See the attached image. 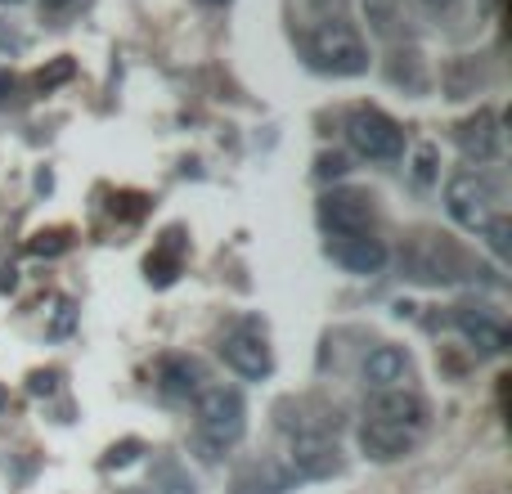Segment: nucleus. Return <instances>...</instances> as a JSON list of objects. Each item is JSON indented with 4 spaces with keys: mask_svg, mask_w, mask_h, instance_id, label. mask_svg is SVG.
I'll use <instances>...</instances> for the list:
<instances>
[{
    "mask_svg": "<svg viewBox=\"0 0 512 494\" xmlns=\"http://www.w3.org/2000/svg\"><path fill=\"white\" fill-rule=\"evenodd\" d=\"M288 468L297 481H324L342 472V454H337L333 436H297L288 454Z\"/></svg>",
    "mask_w": 512,
    "mask_h": 494,
    "instance_id": "obj_10",
    "label": "nucleus"
},
{
    "mask_svg": "<svg viewBox=\"0 0 512 494\" xmlns=\"http://www.w3.org/2000/svg\"><path fill=\"white\" fill-rule=\"evenodd\" d=\"M387 72H391V81H396V86L414 90V95H423V90H427V72H423V59H418L414 50H409V54H396Z\"/></svg>",
    "mask_w": 512,
    "mask_h": 494,
    "instance_id": "obj_20",
    "label": "nucleus"
},
{
    "mask_svg": "<svg viewBox=\"0 0 512 494\" xmlns=\"http://www.w3.org/2000/svg\"><path fill=\"white\" fill-rule=\"evenodd\" d=\"M324 252L351 274H378L382 265H387V256H391L387 243L373 239V230L369 234H337V239L324 243Z\"/></svg>",
    "mask_w": 512,
    "mask_h": 494,
    "instance_id": "obj_13",
    "label": "nucleus"
},
{
    "mask_svg": "<svg viewBox=\"0 0 512 494\" xmlns=\"http://www.w3.org/2000/svg\"><path fill=\"white\" fill-rule=\"evenodd\" d=\"M355 441H360V450L369 454L373 463H396V459H405V454L414 450L418 436L405 432V427H391V423H373V418H364L360 432H355Z\"/></svg>",
    "mask_w": 512,
    "mask_h": 494,
    "instance_id": "obj_14",
    "label": "nucleus"
},
{
    "mask_svg": "<svg viewBox=\"0 0 512 494\" xmlns=\"http://www.w3.org/2000/svg\"><path fill=\"white\" fill-rule=\"evenodd\" d=\"M499 113L495 108H477V113L468 117V122H459V149L468 162H477V167H486V162H499L504 158V131H499Z\"/></svg>",
    "mask_w": 512,
    "mask_h": 494,
    "instance_id": "obj_9",
    "label": "nucleus"
},
{
    "mask_svg": "<svg viewBox=\"0 0 512 494\" xmlns=\"http://www.w3.org/2000/svg\"><path fill=\"white\" fill-rule=\"evenodd\" d=\"M54 382H59V373H32V391H36V396H41V391H45V396H50V391H54Z\"/></svg>",
    "mask_w": 512,
    "mask_h": 494,
    "instance_id": "obj_28",
    "label": "nucleus"
},
{
    "mask_svg": "<svg viewBox=\"0 0 512 494\" xmlns=\"http://www.w3.org/2000/svg\"><path fill=\"white\" fill-rule=\"evenodd\" d=\"M346 140L369 162H396L400 153H405V131H400V122L373 104H360L346 113Z\"/></svg>",
    "mask_w": 512,
    "mask_h": 494,
    "instance_id": "obj_5",
    "label": "nucleus"
},
{
    "mask_svg": "<svg viewBox=\"0 0 512 494\" xmlns=\"http://www.w3.org/2000/svg\"><path fill=\"white\" fill-rule=\"evenodd\" d=\"M216 351H221V360L230 364L239 378L248 382H261L274 373V355H270V342H265V333L256 324H230L221 333V342H216Z\"/></svg>",
    "mask_w": 512,
    "mask_h": 494,
    "instance_id": "obj_6",
    "label": "nucleus"
},
{
    "mask_svg": "<svg viewBox=\"0 0 512 494\" xmlns=\"http://www.w3.org/2000/svg\"><path fill=\"white\" fill-rule=\"evenodd\" d=\"M198 436H203L207 450H230V445L243 441V432H248V405H243V391L239 387H225V382H216V387H203L198 391Z\"/></svg>",
    "mask_w": 512,
    "mask_h": 494,
    "instance_id": "obj_3",
    "label": "nucleus"
},
{
    "mask_svg": "<svg viewBox=\"0 0 512 494\" xmlns=\"http://www.w3.org/2000/svg\"><path fill=\"white\" fill-rule=\"evenodd\" d=\"M180 256H185V230H180V225H171V230L162 234V243L149 252V261H144V270H149V283H158V288L176 283Z\"/></svg>",
    "mask_w": 512,
    "mask_h": 494,
    "instance_id": "obj_18",
    "label": "nucleus"
},
{
    "mask_svg": "<svg viewBox=\"0 0 512 494\" xmlns=\"http://www.w3.org/2000/svg\"><path fill=\"white\" fill-rule=\"evenodd\" d=\"M72 77V59H59L54 68H41V77H36V86L41 90H50V86H59V81H68Z\"/></svg>",
    "mask_w": 512,
    "mask_h": 494,
    "instance_id": "obj_26",
    "label": "nucleus"
},
{
    "mask_svg": "<svg viewBox=\"0 0 512 494\" xmlns=\"http://www.w3.org/2000/svg\"><path fill=\"white\" fill-rule=\"evenodd\" d=\"M203 5H230V0H203Z\"/></svg>",
    "mask_w": 512,
    "mask_h": 494,
    "instance_id": "obj_30",
    "label": "nucleus"
},
{
    "mask_svg": "<svg viewBox=\"0 0 512 494\" xmlns=\"http://www.w3.org/2000/svg\"><path fill=\"white\" fill-rule=\"evenodd\" d=\"M364 18H369L373 36H396L400 32V0H360Z\"/></svg>",
    "mask_w": 512,
    "mask_h": 494,
    "instance_id": "obj_19",
    "label": "nucleus"
},
{
    "mask_svg": "<svg viewBox=\"0 0 512 494\" xmlns=\"http://www.w3.org/2000/svg\"><path fill=\"white\" fill-rule=\"evenodd\" d=\"M319 225H324L328 239H337V234H369L373 198L360 194V189H328L319 198Z\"/></svg>",
    "mask_w": 512,
    "mask_h": 494,
    "instance_id": "obj_7",
    "label": "nucleus"
},
{
    "mask_svg": "<svg viewBox=\"0 0 512 494\" xmlns=\"http://www.w3.org/2000/svg\"><path fill=\"white\" fill-rule=\"evenodd\" d=\"M153 477H158V490L162 494H198L194 481H189V472L180 468L176 459H158V472H153Z\"/></svg>",
    "mask_w": 512,
    "mask_h": 494,
    "instance_id": "obj_21",
    "label": "nucleus"
},
{
    "mask_svg": "<svg viewBox=\"0 0 512 494\" xmlns=\"http://www.w3.org/2000/svg\"><path fill=\"white\" fill-rule=\"evenodd\" d=\"M346 171H351V162H346L342 153H324V158H319V167H315V176L319 180H342Z\"/></svg>",
    "mask_w": 512,
    "mask_h": 494,
    "instance_id": "obj_25",
    "label": "nucleus"
},
{
    "mask_svg": "<svg viewBox=\"0 0 512 494\" xmlns=\"http://www.w3.org/2000/svg\"><path fill=\"white\" fill-rule=\"evenodd\" d=\"M400 270L414 283H459L472 274V261L450 234L418 230L414 239L400 247Z\"/></svg>",
    "mask_w": 512,
    "mask_h": 494,
    "instance_id": "obj_2",
    "label": "nucleus"
},
{
    "mask_svg": "<svg viewBox=\"0 0 512 494\" xmlns=\"http://www.w3.org/2000/svg\"><path fill=\"white\" fill-rule=\"evenodd\" d=\"M297 486V477H292V468H283V463H248V468L234 477V494H288Z\"/></svg>",
    "mask_w": 512,
    "mask_h": 494,
    "instance_id": "obj_17",
    "label": "nucleus"
},
{
    "mask_svg": "<svg viewBox=\"0 0 512 494\" xmlns=\"http://www.w3.org/2000/svg\"><path fill=\"white\" fill-rule=\"evenodd\" d=\"M126 494H144V490H126Z\"/></svg>",
    "mask_w": 512,
    "mask_h": 494,
    "instance_id": "obj_31",
    "label": "nucleus"
},
{
    "mask_svg": "<svg viewBox=\"0 0 512 494\" xmlns=\"http://www.w3.org/2000/svg\"><path fill=\"white\" fill-rule=\"evenodd\" d=\"M436 180V144H418L414 153V185H432Z\"/></svg>",
    "mask_w": 512,
    "mask_h": 494,
    "instance_id": "obj_22",
    "label": "nucleus"
},
{
    "mask_svg": "<svg viewBox=\"0 0 512 494\" xmlns=\"http://www.w3.org/2000/svg\"><path fill=\"white\" fill-rule=\"evenodd\" d=\"M207 387V369L194 355H167L158 364V391L167 400H194Z\"/></svg>",
    "mask_w": 512,
    "mask_h": 494,
    "instance_id": "obj_15",
    "label": "nucleus"
},
{
    "mask_svg": "<svg viewBox=\"0 0 512 494\" xmlns=\"http://www.w3.org/2000/svg\"><path fill=\"white\" fill-rule=\"evenodd\" d=\"M140 450H144V445H140V441H135V436H131V441L113 445V450L104 454V468H126V463H135V454H140Z\"/></svg>",
    "mask_w": 512,
    "mask_h": 494,
    "instance_id": "obj_24",
    "label": "nucleus"
},
{
    "mask_svg": "<svg viewBox=\"0 0 512 494\" xmlns=\"http://www.w3.org/2000/svg\"><path fill=\"white\" fill-rule=\"evenodd\" d=\"M5 5H18V0H5Z\"/></svg>",
    "mask_w": 512,
    "mask_h": 494,
    "instance_id": "obj_32",
    "label": "nucleus"
},
{
    "mask_svg": "<svg viewBox=\"0 0 512 494\" xmlns=\"http://www.w3.org/2000/svg\"><path fill=\"white\" fill-rule=\"evenodd\" d=\"M499 203H504V189H499V180L486 176L481 167L459 171V176H450V185H445V207H450L454 221L472 234H481L490 221H495Z\"/></svg>",
    "mask_w": 512,
    "mask_h": 494,
    "instance_id": "obj_4",
    "label": "nucleus"
},
{
    "mask_svg": "<svg viewBox=\"0 0 512 494\" xmlns=\"http://www.w3.org/2000/svg\"><path fill=\"white\" fill-rule=\"evenodd\" d=\"M41 5H45V9H68L72 0H41Z\"/></svg>",
    "mask_w": 512,
    "mask_h": 494,
    "instance_id": "obj_29",
    "label": "nucleus"
},
{
    "mask_svg": "<svg viewBox=\"0 0 512 494\" xmlns=\"http://www.w3.org/2000/svg\"><path fill=\"white\" fill-rule=\"evenodd\" d=\"M481 234H486L490 252H495V256H508V234H512V221H508L504 212H499L495 221H490V225H486V230H481Z\"/></svg>",
    "mask_w": 512,
    "mask_h": 494,
    "instance_id": "obj_23",
    "label": "nucleus"
},
{
    "mask_svg": "<svg viewBox=\"0 0 512 494\" xmlns=\"http://www.w3.org/2000/svg\"><path fill=\"white\" fill-rule=\"evenodd\" d=\"M418 9H423L427 18H450L454 9H459V0H414Z\"/></svg>",
    "mask_w": 512,
    "mask_h": 494,
    "instance_id": "obj_27",
    "label": "nucleus"
},
{
    "mask_svg": "<svg viewBox=\"0 0 512 494\" xmlns=\"http://www.w3.org/2000/svg\"><path fill=\"white\" fill-rule=\"evenodd\" d=\"M454 328H459L463 342H468L477 355H504L508 346H512L508 324L499 315H490V310L459 306V310H454Z\"/></svg>",
    "mask_w": 512,
    "mask_h": 494,
    "instance_id": "obj_11",
    "label": "nucleus"
},
{
    "mask_svg": "<svg viewBox=\"0 0 512 494\" xmlns=\"http://www.w3.org/2000/svg\"><path fill=\"white\" fill-rule=\"evenodd\" d=\"M364 414H369L373 423L405 427V432H414V436H423V432H427V423H432V409H427V400L418 396V391H409V387L373 391L369 405H364Z\"/></svg>",
    "mask_w": 512,
    "mask_h": 494,
    "instance_id": "obj_8",
    "label": "nucleus"
},
{
    "mask_svg": "<svg viewBox=\"0 0 512 494\" xmlns=\"http://www.w3.org/2000/svg\"><path fill=\"white\" fill-rule=\"evenodd\" d=\"M297 45L310 68H319V72H333V77H360V72H369V45L346 23V14H324V18L301 23Z\"/></svg>",
    "mask_w": 512,
    "mask_h": 494,
    "instance_id": "obj_1",
    "label": "nucleus"
},
{
    "mask_svg": "<svg viewBox=\"0 0 512 494\" xmlns=\"http://www.w3.org/2000/svg\"><path fill=\"white\" fill-rule=\"evenodd\" d=\"M274 418H279V427L297 441V436H333L337 432V409L319 405V400H279L274 405Z\"/></svg>",
    "mask_w": 512,
    "mask_h": 494,
    "instance_id": "obj_12",
    "label": "nucleus"
},
{
    "mask_svg": "<svg viewBox=\"0 0 512 494\" xmlns=\"http://www.w3.org/2000/svg\"><path fill=\"white\" fill-rule=\"evenodd\" d=\"M405 373H409V355H405V346L382 342V346H373V351L364 355V382H369L373 391L400 387V382H405Z\"/></svg>",
    "mask_w": 512,
    "mask_h": 494,
    "instance_id": "obj_16",
    "label": "nucleus"
}]
</instances>
